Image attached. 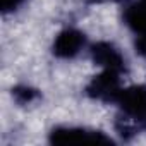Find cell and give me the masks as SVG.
I'll list each match as a JSON object with an SVG mask.
<instances>
[{"label":"cell","mask_w":146,"mask_h":146,"mask_svg":"<svg viewBox=\"0 0 146 146\" xmlns=\"http://www.w3.org/2000/svg\"><path fill=\"white\" fill-rule=\"evenodd\" d=\"M119 107L117 131L129 137L146 129V84L122 88L113 102Z\"/></svg>","instance_id":"obj_1"},{"label":"cell","mask_w":146,"mask_h":146,"mask_svg":"<svg viewBox=\"0 0 146 146\" xmlns=\"http://www.w3.org/2000/svg\"><path fill=\"white\" fill-rule=\"evenodd\" d=\"M48 143L52 144H112V137L102 131L86 127H67L57 125L48 134Z\"/></svg>","instance_id":"obj_2"},{"label":"cell","mask_w":146,"mask_h":146,"mask_svg":"<svg viewBox=\"0 0 146 146\" xmlns=\"http://www.w3.org/2000/svg\"><path fill=\"white\" fill-rule=\"evenodd\" d=\"M122 74L124 72H120V70L102 69L100 74L95 76L88 83L86 95L93 100H98V102L113 103L122 90Z\"/></svg>","instance_id":"obj_3"},{"label":"cell","mask_w":146,"mask_h":146,"mask_svg":"<svg viewBox=\"0 0 146 146\" xmlns=\"http://www.w3.org/2000/svg\"><path fill=\"white\" fill-rule=\"evenodd\" d=\"M122 19L134 36L136 52L146 60V0H131L124 7Z\"/></svg>","instance_id":"obj_4"},{"label":"cell","mask_w":146,"mask_h":146,"mask_svg":"<svg viewBox=\"0 0 146 146\" xmlns=\"http://www.w3.org/2000/svg\"><path fill=\"white\" fill-rule=\"evenodd\" d=\"M88 45L86 35L78 28H65L62 29L52 45V53L58 58H74L78 57Z\"/></svg>","instance_id":"obj_5"},{"label":"cell","mask_w":146,"mask_h":146,"mask_svg":"<svg viewBox=\"0 0 146 146\" xmlns=\"http://www.w3.org/2000/svg\"><path fill=\"white\" fill-rule=\"evenodd\" d=\"M90 53H91L93 62L96 65H100L102 69H113V70L125 72V58L113 43L98 41V43L91 45Z\"/></svg>","instance_id":"obj_6"},{"label":"cell","mask_w":146,"mask_h":146,"mask_svg":"<svg viewBox=\"0 0 146 146\" xmlns=\"http://www.w3.org/2000/svg\"><path fill=\"white\" fill-rule=\"evenodd\" d=\"M12 96H14V100H16L17 103L28 105V103L35 102L36 98H40V93H38L36 90L29 88V86H16V88L12 90Z\"/></svg>","instance_id":"obj_7"},{"label":"cell","mask_w":146,"mask_h":146,"mask_svg":"<svg viewBox=\"0 0 146 146\" xmlns=\"http://www.w3.org/2000/svg\"><path fill=\"white\" fill-rule=\"evenodd\" d=\"M24 2H26V0H0V7H2L4 14H9V12L17 11Z\"/></svg>","instance_id":"obj_8"}]
</instances>
